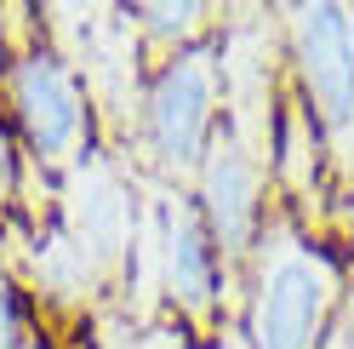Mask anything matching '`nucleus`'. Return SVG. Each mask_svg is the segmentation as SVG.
Listing matches in <instances>:
<instances>
[{"label":"nucleus","mask_w":354,"mask_h":349,"mask_svg":"<svg viewBox=\"0 0 354 349\" xmlns=\"http://www.w3.org/2000/svg\"><path fill=\"white\" fill-rule=\"evenodd\" d=\"M348 224H354V201H348Z\"/></svg>","instance_id":"14"},{"label":"nucleus","mask_w":354,"mask_h":349,"mask_svg":"<svg viewBox=\"0 0 354 349\" xmlns=\"http://www.w3.org/2000/svg\"><path fill=\"white\" fill-rule=\"evenodd\" d=\"M35 338V310H29V292L0 269V349H24Z\"/></svg>","instance_id":"8"},{"label":"nucleus","mask_w":354,"mask_h":349,"mask_svg":"<svg viewBox=\"0 0 354 349\" xmlns=\"http://www.w3.org/2000/svg\"><path fill=\"white\" fill-rule=\"evenodd\" d=\"M206 349H252V343H246V332H240V321H223V326L206 338Z\"/></svg>","instance_id":"12"},{"label":"nucleus","mask_w":354,"mask_h":349,"mask_svg":"<svg viewBox=\"0 0 354 349\" xmlns=\"http://www.w3.org/2000/svg\"><path fill=\"white\" fill-rule=\"evenodd\" d=\"M223 132V40L166 52L138 98V143L160 184H194L206 149Z\"/></svg>","instance_id":"2"},{"label":"nucleus","mask_w":354,"mask_h":349,"mask_svg":"<svg viewBox=\"0 0 354 349\" xmlns=\"http://www.w3.org/2000/svg\"><path fill=\"white\" fill-rule=\"evenodd\" d=\"M280 52L292 98L326 138L337 178H354V6L315 0L280 12Z\"/></svg>","instance_id":"3"},{"label":"nucleus","mask_w":354,"mask_h":349,"mask_svg":"<svg viewBox=\"0 0 354 349\" xmlns=\"http://www.w3.org/2000/svg\"><path fill=\"white\" fill-rule=\"evenodd\" d=\"M131 349H206V343L194 338V332H183L177 321H154V326H143V332H138V343H131Z\"/></svg>","instance_id":"10"},{"label":"nucleus","mask_w":354,"mask_h":349,"mask_svg":"<svg viewBox=\"0 0 354 349\" xmlns=\"http://www.w3.org/2000/svg\"><path fill=\"white\" fill-rule=\"evenodd\" d=\"M240 287V332L252 349H320L354 298L337 247L280 206L263 224Z\"/></svg>","instance_id":"1"},{"label":"nucleus","mask_w":354,"mask_h":349,"mask_svg":"<svg viewBox=\"0 0 354 349\" xmlns=\"http://www.w3.org/2000/svg\"><path fill=\"white\" fill-rule=\"evenodd\" d=\"M17 189H24V143H17L12 120H6V103H0V212L17 201Z\"/></svg>","instance_id":"9"},{"label":"nucleus","mask_w":354,"mask_h":349,"mask_svg":"<svg viewBox=\"0 0 354 349\" xmlns=\"http://www.w3.org/2000/svg\"><path fill=\"white\" fill-rule=\"evenodd\" d=\"M24 349H57V343H52V338H46V332H35V338H29V343H24Z\"/></svg>","instance_id":"13"},{"label":"nucleus","mask_w":354,"mask_h":349,"mask_svg":"<svg viewBox=\"0 0 354 349\" xmlns=\"http://www.w3.org/2000/svg\"><path fill=\"white\" fill-rule=\"evenodd\" d=\"M160 235H154V258H160V303H166V321H177L183 332L194 338H212L217 326L229 321V280L234 269L223 264L217 241L206 235L201 212L183 189H166L160 195Z\"/></svg>","instance_id":"5"},{"label":"nucleus","mask_w":354,"mask_h":349,"mask_svg":"<svg viewBox=\"0 0 354 349\" xmlns=\"http://www.w3.org/2000/svg\"><path fill=\"white\" fill-rule=\"evenodd\" d=\"M0 103L24 155H35V166L46 172H75L92 149V92L75 69L69 52L35 40L24 46L6 75H0Z\"/></svg>","instance_id":"4"},{"label":"nucleus","mask_w":354,"mask_h":349,"mask_svg":"<svg viewBox=\"0 0 354 349\" xmlns=\"http://www.w3.org/2000/svg\"><path fill=\"white\" fill-rule=\"evenodd\" d=\"M320 349H354V298H348V310L337 315V326H331V338Z\"/></svg>","instance_id":"11"},{"label":"nucleus","mask_w":354,"mask_h":349,"mask_svg":"<svg viewBox=\"0 0 354 349\" xmlns=\"http://www.w3.org/2000/svg\"><path fill=\"white\" fill-rule=\"evenodd\" d=\"M126 24L138 29L143 40H154V46L183 52V46H201V40L217 35V12L201 6V0H183V6L160 0V6H126Z\"/></svg>","instance_id":"7"},{"label":"nucleus","mask_w":354,"mask_h":349,"mask_svg":"<svg viewBox=\"0 0 354 349\" xmlns=\"http://www.w3.org/2000/svg\"><path fill=\"white\" fill-rule=\"evenodd\" d=\"M189 201H194V212H201L206 235L217 241V252H223V264H229L234 280H240V269H246V258H252V247H257L263 224H269V212H274L269 161L223 126L217 143L206 149L201 172H194Z\"/></svg>","instance_id":"6"}]
</instances>
